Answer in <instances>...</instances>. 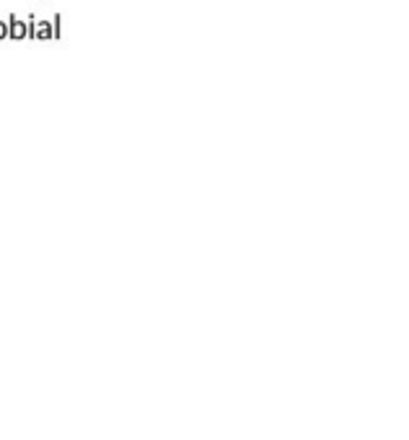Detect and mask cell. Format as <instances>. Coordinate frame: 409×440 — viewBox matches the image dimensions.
Wrapping results in <instances>:
<instances>
[{"mask_svg":"<svg viewBox=\"0 0 409 440\" xmlns=\"http://www.w3.org/2000/svg\"><path fill=\"white\" fill-rule=\"evenodd\" d=\"M0 39H8V21H0Z\"/></svg>","mask_w":409,"mask_h":440,"instance_id":"2","label":"cell"},{"mask_svg":"<svg viewBox=\"0 0 409 440\" xmlns=\"http://www.w3.org/2000/svg\"><path fill=\"white\" fill-rule=\"evenodd\" d=\"M32 19L34 16H29V19H21L16 16V13H11L8 16V39H32Z\"/></svg>","mask_w":409,"mask_h":440,"instance_id":"1","label":"cell"}]
</instances>
